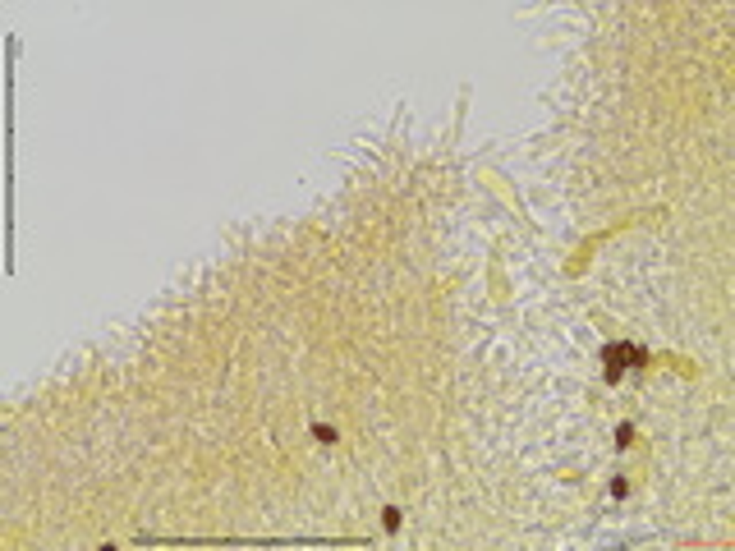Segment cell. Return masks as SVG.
<instances>
[{
    "label": "cell",
    "mask_w": 735,
    "mask_h": 551,
    "mask_svg": "<svg viewBox=\"0 0 735 551\" xmlns=\"http://www.w3.org/2000/svg\"><path fill=\"white\" fill-rule=\"evenodd\" d=\"M643 359H648V354H643L639 345H607V381H616L625 363H630V368H643Z\"/></svg>",
    "instance_id": "cell-1"
},
{
    "label": "cell",
    "mask_w": 735,
    "mask_h": 551,
    "mask_svg": "<svg viewBox=\"0 0 735 551\" xmlns=\"http://www.w3.org/2000/svg\"><path fill=\"white\" fill-rule=\"evenodd\" d=\"M382 524H386V533H396V528H400V515H396V510H386Z\"/></svg>",
    "instance_id": "cell-2"
}]
</instances>
